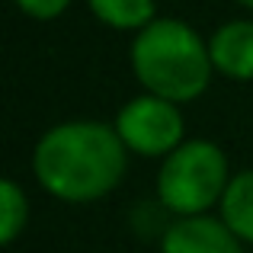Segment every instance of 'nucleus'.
Listing matches in <instances>:
<instances>
[{"mask_svg":"<svg viewBox=\"0 0 253 253\" xmlns=\"http://www.w3.org/2000/svg\"><path fill=\"white\" fill-rule=\"evenodd\" d=\"M128 68L144 93L179 106L205 96L215 77L209 39L176 16H157L131 36Z\"/></svg>","mask_w":253,"mask_h":253,"instance_id":"obj_2","label":"nucleus"},{"mask_svg":"<svg viewBox=\"0 0 253 253\" xmlns=\"http://www.w3.org/2000/svg\"><path fill=\"white\" fill-rule=\"evenodd\" d=\"M112 128L128 148V154L144 161H164L186 141L183 106L144 90L119 106Z\"/></svg>","mask_w":253,"mask_h":253,"instance_id":"obj_4","label":"nucleus"},{"mask_svg":"<svg viewBox=\"0 0 253 253\" xmlns=\"http://www.w3.org/2000/svg\"><path fill=\"white\" fill-rule=\"evenodd\" d=\"M231 161L209 138H186L167 154L154 176V196L170 218H199L218 211L231 186Z\"/></svg>","mask_w":253,"mask_h":253,"instance_id":"obj_3","label":"nucleus"},{"mask_svg":"<svg viewBox=\"0 0 253 253\" xmlns=\"http://www.w3.org/2000/svg\"><path fill=\"white\" fill-rule=\"evenodd\" d=\"M26 228H29V196L13 176H6L0 183V244L13 247Z\"/></svg>","mask_w":253,"mask_h":253,"instance_id":"obj_9","label":"nucleus"},{"mask_svg":"<svg viewBox=\"0 0 253 253\" xmlns=\"http://www.w3.org/2000/svg\"><path fill=\"white\" fill-rule=\"evenodd\" d=\"M215 215L234 231V237L244 247H253V167L234 170L231 186H228Z\"/></svg>","mask_w":253,"mask_h":253,"instance_id":"obj_7","label":"nucleus"},{"mask_svg":"<svg viewBox=\"0 0 253 253\" xmlns=\"http://www.w3.org/2000/svg\"><path fill=\"white\" fill-rule=\"evenodd\" d=\"M90 16L116 32H141L157 19V0H84Z\"/></svg>","mask_w":253,"mask_h":253,"instance_id":"obj_8","label":"nucleus"},{"mask_svg":"<svg viewBox=\"0 0 253 253\" xmlns=\"http://www.w3.org/2000/svg\"><path fill=\"white\" fill-rule=\"evenodd\" d=\"M13 3L23 16L36 19V23H51V19H61L74 0H13Z\"/></svg>","mask_w":253,"mask_h":253,"instance_id":"obj_10","label":"nucleus"},{"mask_svg":"<svg viewBox=\"0 0 253 253\" xmlns=\"http://www.w3.org/2000/svg\"><path fill=\"white\" fill-rule=\"evenodd\" d=\"M128 148L112 122L64 119L42 131L32 148V176L64 205H93L112 196L128 173Z\"/></svg>","mask_w":253,"mask_h":253,"instance_id":"obj_1","label":"nucleus"},{"mask_svg":"<svg viewBox=\"0 0 253 253\" xmlns=\"http://www.w3.org/2000/svg\"><path fill=\"white\" fill-rule=\"evenodd\" d=\"M209 55L215 74L234 84L253 81V16H237L215 26L209 36Z\"/></svg>","mask_w":253,"mask_h":253,"instance_id":"obj_6","label":"nucleus"},{"mask_svg":"<svg viewBox=\"0 0 253 253\" xmlns=\"http://www.w3.org/2000/svg\"><path fill=\"white\" fill-rule=\"evenodd\" d=\"M161 253H247L218 215L173 218L161 234Z\"/></svg>","mask_w":253,"mask_h":253,"instance_id":"obj_5","label":"nucleus"},{"mask_svg":"<svg viewBox=\"0 0 253 253\" xmlns=\"http://www.w3.org/2000/svg\"><path fill=\"white\" fill-rule=\"evenodd\" d=\"M231 3H237V6H244L247 13H253V0H231Z\"/></svg>","mask_w":253,"mask_h":253,"instance_id":"obj_11","label":"nucleus"}]
</instances>
